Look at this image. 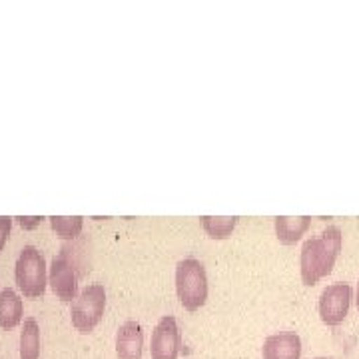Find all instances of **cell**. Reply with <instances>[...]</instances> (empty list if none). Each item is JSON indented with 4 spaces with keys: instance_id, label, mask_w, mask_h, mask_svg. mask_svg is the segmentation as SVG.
<instances>
[{
    "instance_id": "cell-1",
    "label": "cell",
    "mask_w": 359,
    "mask_h": 359,
    "mask_svg": "<svg viewBox=\"0 0 359 359\" xmlns=\"http://www.w3.org/2000/svg\"><path fill=\"white\" fill-rule=\"evenodd\" d=\"M339 252H341V230L337 226H327L318 238H309L302 248V257H299L302 282L306 285H316L321 278L330 276Z\"/></svg>"
},
{
    "instance_id": "cell-2",
    "label": "cell",
    "mask_w": 359,
    "mask_h": 359,
    "mask_svg": "<svg viewBox=\"0 0 359 359\" xmlns=\"http://www.w3.org/2000/svg\"><path fill=\"white\" fill-rule=\"evenodd\" d=\"M176 294L188 311L204 308L208 299V276L204 264L196 257H186L176 266Z\"/></svg>"
},
{
    "instance_id": "cell-3",
    "label": "cell",
    "mask_w": 359,
    "mask_h": 359,
    "mask_svg": "<svg viewBox=\"0 0 359 359\" xmlns=\"http://www.w3.org/2000/svg\"><path fill=\"white\" fill-rule=\"evenodd\" d=\"M16 285L25 297H40L44 295L48 273H46V259L34 245H25L14 268Z\"/></svg>"
},
{
    "instance_id": "cell-4",
    "label": "cell",
    "mask_w": 359,
    "mask_h": 359,
    "mask_svg": "<svg viewBox=\"0 0 359 359\" xmlns=\"http://www.w3.org/2000/svg\"><path fill=\"white\" fill-rule=\"evenodd\" d=\"M106 309V290L102 283H88L70 309V320L80 334H90L100 323Z\"/></svg>"
},
{
    "instance_id": "cell-5",
    "label": "cell",
    "mask_w": 359,
    "mask_h": 359,
    "mask_svg": "<svg viewBox=\"0 0 359 359\" xmlns=\"http://www.w3.org/2000/svg\"><path fill=\"white\" fill-rule=\"evenodd\" d=\"M351 304V285L344 282L327 285L320 295V318L325 325H339L347 318Z\"/></svg>"
},
{
    "instance_id": "cell-6",
    "label": "cell",
    "mask_w": 359,
    "mask_h": 359,
    "mask_svg": "<svg viewBox=\"0 0 359 359\" xmlns=\"http://www.w3.org/2000/svg\"><path fill=\"white\" fill-rule=\"evenodd\" d=\"M152 359H178L180 355V330L174 316H164L152 332L150 344Z\"/></svg>"
},
{
    "instance_id": "cell-7",
    "label": "cell",
    "mask_w": 359,
    "mask_h": 359,
    "mask_svg": "<svg viewBox=\"0 0 359 359\" xmlns=\"http://www.w3.org/2000/svg\"><path fill=\"white\" fill-rule=\"evenodd\" d=\"M48 283H50L54 295H58V299H62V302L76 299V273H74V269H72L70 262H68L66 250H62V254H58V256L52 259Z\"/></svg>"
},
{
    "instance_id": "cell-8",
    "label": "cell",
    "mask_w": 359,
    "mask_h": 359,
    "mask_svg": "<svg viewBox=\"0 0 359 359\" xmlns=\"http://www.w3.org/2000/svg\"><path fill=\"white\" fill-rule=\"evenodd\" d=\"M264 359H299L302 358V339L294 332L269 335L262 347Z\"/></svg>"
},
{
    "instance_id": "cell-9",
    "label": "cell",
    "mask_w": 359,
    "mask_h": 359,
    "mask_svg": "<svg viewBox=\"0 0 359 359\" xmlns=\"http://www.w3.org/2000/svg\"><path fill=\"white\" fill-rule=\"evenodd\" d=\"M144 332L138 321H126L116 334V355L118 359H142Z\"/></svg>"
},
{
    "instance_id": "cell-10",
    "label": "cell",
    "mask_w": 359,
    "mask_h": 359,
    "mask_svg": "<svg viewBox=\"0 0 359 359\" xmlns=\"http://www.w3.org/2000/svg\"><path fill=\"white\" fill-rule=\"evenodd\" d=\"M22 299L14 292L13 287H4L0 292V327L2 330H13L22 321Z\"/></svg>"
},
{
    "instance_id": "cell-11",
    "label": "cell",
    "mask_w": 359,
    "mask_h": 359,
    "mask_svg": "<svg viewBox=\"0 0 359 359\" xmlns=\"http://www.w3.org/2000/svg\"><path fill=\"white\" fill-rule=\"evenodd\" d=\"M311 218L309 216H299V218H292V216H278L276 218V236L280 240V244L292 245L302 240V236L308 231Z\"/></svg>"
},
{
    "instance_id": "cell-12",
    "label": "cell",
    "mask_w": 359,
    "mask_h": 359,
    "mask_svg": "<svg viewBox=\"0 0 359 359\" xmlns=\"http://www.w3.org/2000/svg\"><path fill=\"white\" fill-rule=\"evenodd\" d=\"M40 358V327L34 318H26L20 332V359Z\"/></svg>"
},
{
    "instance_id": "cell-13",
    "label": "cell",
    "mask_w": 359,
    "mask_h": 359,
    "mask_svg": "<svg viewBox=\"0 0 359 359\" xmlns=\"http://www.w3.org/2000/svg\"><path fill=\"white\" fill-rule=\"evenodd\" d=\"M202 228L212 240H226L238 226V216H202Z\"/></svg>"
},
{
    "instance_id": "cell-14",
    "label": "cell",
    "mask_w": 359,
    "mask_h": 359,
    "mask_svg": "<svg viewBox=\"0 0 359 359\" xmlns=\"http://www.w3.org/2000/svg\"><path fill=\"white\" fill-rule=\"evenodd\" d=\"M84 226L82 216H52L50 228L60 240H74L80 236Z\"/></svg>"
},
{
    "instance_id": "cell-15",
    "label": "cell",
    "mask_w": 359,
    "mask_h": 359,
    "mask_svg": "<svg viewBox=\"0 0 359 359\" xmlns=\"http://www.w3.org/2000/svg\"><path fill=\"white\" fill-rule=\"evenodd\" d=\"M11 228H13V218H8V216H0V252H2V248H4L6 240H8Z\"/></svg>"
},
{
    "instance_id": "cell-16",
    "label": "cell",
    "mask_w": 359,
    "mask_h": 359,
    "mask_svg": "<svg viewBox=\"0 0 359 359\" xmlns=\"http://www.w3.org/2000/svg\"><path fill=\"white\" fill-rule=\"evenodd\" d=\"M18 224L22 230H36L40 224H42V216H18Z\"/></svg>"
},
{
    "instance_id": "cell-17",
    "label": "cell",
    "mask_w": 359,
    "mask_h": 359,
    "mask_svg": "<svg viewBox=\"0 0 359 359\" xmlns=\"http://www.w3.org/2000/svg\"><path fill=\"white\" fill-rule=\"evenodd\" d=\"M355 302H358V309H359V283H358V294H355Z\"/></svg>"
},
{
    "instance_id": "cell-18",
    "label": "cell",
    "mask_w": 359,
    "mask_h": 359,
    "mask_svg": "<svg viewBox=\"0 0 359 359\" xmlns=\"http://www.w3.org/2000/svg\"><path fill=\"white\" fill-rule=\"evenodd\" d=\"M318 359H327V358H318Z\"/></svg>"
}]
</instances>
